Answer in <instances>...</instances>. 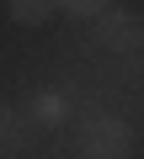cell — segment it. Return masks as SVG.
<instances>
[{
	"instance_id": "1",
	"label": "cell",
	"mask_w": 144,
	"mask_h": 159,
	"mask_svg": "<svg viewBox=\"0 0 144 159\" xmlns=\"http://www.w3.org/2000/svg\"><path fill=\"white\" fill-rule=\"evenodd\" d=\"M75 154H86V159H128L133 154V127L123 117H112V111H91L80 122V133H75Z\"/></svg>"
},
{
	"instance_id": "2",
	"label": "cell",
	"mask_w": 144,
	"mask_h": 159,
	"mask_svg": "<svg viewBox=\"0 0 144 159\" xmlns=\"http://www.w3.org/2000/svg\"><path fill=\"white\" fill-rule=\"evenodd\" d=\"M91 32H96V43H102L107 53H139V48H144V16H133V11H112V6H107Z\"/></svg>"
},
{
	"instance_id": "3",
	"label": "cell",
	"mask_w": 144,
	"mask_h": 159,
	"mask_svg": "<svg viewBox=\"0 0 144 159\" xmlns=\"http://www.w3.org/2000/svg\"><path fill=\"white\" fill-rule=\"evenodd\" d=\"M37 117L27 122V117H16V106H0V159H22V154H32L37 148Z\"/></svg>"
},
{
	"instance_id": "4",
	"label": "cell",
	"mask_w": 144,
	"mask_h": 159,
	"mask_svg": "<svg viewBox=\"0 0 144 159\" xmlns=\"http://www.w3.org/2000/svg\"><path fill=\"white\" fill-rule=\"evenodd\" d=\"M6 11L16 27H48L59 16V0H6Z\"/></svg>"
},
{
	"instance_id": "5",
	"label": "cell",
	"mask_w": 144,
	"mask_h": 159,
	"mask_svg": "<svg viewBox=\"0 0 144 159\" xmlns=\"http://www.w3.org/2000/svg\"><path fill=\"white\" fill-rule=\"evenodd\" d=\"M32 117H37L43 127H64V122H69V101H64L59 90H37V96H32Z\"/></svg>"
},
{
	"instance_id": "6",
	"label": "cell",
	"mask_w": 144,
	"mask_h": 159,
	"mask_svg": "<svg viewBox=\"0 0 144 159\" xmlns=\"http://www.w3.org/2000/svg\"><path fill=\"white\" fill-rule=\"evenodd\" d=\"M107 6H112V0H59V11H69V16H86V21H96Z\"/></svg>"
}]
</instances>
